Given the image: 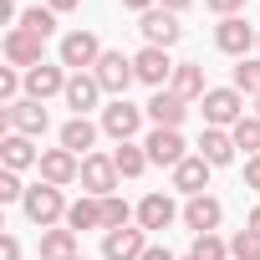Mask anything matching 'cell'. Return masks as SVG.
I'll list each match as a JSON object with an SVG mask.
<instances>
[{"mask_svg":"<svg viewBox=\"0 0 260 260\" xmlns=\"http://www.w3.org/2000/svg\"><path fill=\"white\" fill-rule=\"evenodd\" d=\"M138 127H143V107H133L127 97H112L102 107V133L117 138V143H133L138 138Z\"/></svg>","mask_w":260,"mask_h":260,"instance_id":"4","label":"cell"},{"mask_svg":"<svg viewBox=\"0 0 260 260\" xmlns=\"http://www.w3.org/2000/svg\"><path fill=\"white\" fill-rule=\"evenodd\" d=\"M6 61H11V67H26V72L41 67V36L11 26V31H6Z\"/></svg>","mask_w":260,"mask_h":260,"instance_id":"17","label":"cell"},{"mask_svg":"<svg viewBox=\"0 0 260 260\" xmlns=\"http://www.w3.org/2000/svg\"><path fill=\"white\" fill-rule=\"evenodd\" d=\"M245 230H255V235H260V204L250 209V219H245Z\"/></svg>","mask_w":260,"mask_h":260,"instance_id":"43","label":"cell"},{"mask_svg":"<svg viewBox=\"0 0 260 260\" xmlns=\"http://www.w3.org/2000/svg\"><path fill=\"white\" fill-rule=\"evenodd\" d=\"M235 92H245V97H260V56H245V61L235 67Z\"/></svg>","mask_w":260,"mask_h":260,"instance_id":"30","label":"cell"},{"mask_svg":"<svg viewBox=\"0 0 260 260\" xmlns=\"http://www.w3.org/2000/svg\"><path fill=\"white\" fill-rule=\"evenodd\" d=\"M67 230H77V235H82V230H102V199H92V194L77 199V204L67 209Z\"/></svg>","mask_w":260,"mask_h":260,"instance_id":"26","label":"cell"},{"mask_svg":"<svg viewBox=\"0 0 260 260\" xmlns=\"http://www.w3.org/2000/svg\"><path fill=\"white\" fill-rule=\"evenodd\" d=\"M245 189H255V194H260V153H255V158H245Z\"/></svg>","mask_w":260,"mask_h":260,"instance_id":"37","label":"cell"},{"mask_svg":"<svg viewBox=\"0 0 260 260\" xmlns=\"http://www.w3.org/2000/svg\"><path fill=\"white\" fill-rule=\"evenodd\" d=\"M122 6H127V11H138V16H143V11H153V6H158V0H122Z\"/></svg>","mask_w":260,"mask_h":260,"instance_id":"40","label":"cell"},{"mask_svg":"<svg viewBox=\"0 0 260 260\" xmlns=\"http://www.w3.org/2000/svg\"><path fill=\"white\" fill-rule=\"evenodd\" d=\"M16 199H26V189H21V174H0V204H16Z\"/></svg>","mask_w":260,"mask_h":260,"instance_id":"35","label":"cell"},{"mask_svg":"<svg viewBox=\"0 0 260 260\" xmlns=\"http://www.w3.org/2000/svg\"><path fill=\"white\" fill-rule=\"evenodd\" d=\"M143 148H148V164H164V169H179V164L189 158L179 127H153V133L143 138Z\"/></svg>","mask_w":260,"mask_h":260,"instance_id":"13","label":"cell"},{"mask_svg":"<svg viewBox=\"0 0 260 260\" xmlns=\"http://www.w3.org/2000/svg\"><path fill=\"white\" fill-rule=\"evenodd\" d=\"M127 219H133V209H127V199L107 194V199H102V230H127Z\"/></svg>","mask_w":260,"mask_h":260,"instance_id":"31","label":"cell"},{"mask_svg":"<svg viewBox=\"0 0 260 260\" xmlns=\"http://www.w3.org/2000/svg\"><path fill=\"white\" fill-rule=\"evenodd\" d=\"M204 6H209V11L224 21V16H240V6H245V0H204Z\"/></svg>","mask_w":260,"mask_h":260,"instance_id":"36","label":"cell"},{"mask_svg":"<svg viewBox=\"0 0 260 260\" xmlns=\"http://www.w3.org/2000/svg\"><path fill=\"white\" fill-rule=\"evenodd\" d=\"M219 219H224V204H219V199H209V194H194V199L184 204V224H189L194 235H214V230H219Z\"/></svg>","mask_w":260,"mask_h":260,"instance_id":"16","label":"cell"},{"mask_svg":"<svg viewBox=\"0 0 260 260\" xmlns=\"http://www.w3.org/2000/svg\"><path fill=\"white\" fill-rule=\"evenodd\" d=\"M143 112L153 117V127H179V122L189 117V102H184L179 92H169V87H164V92H153V97H148V107H143Z\"/></svg>","mask_w":260,"mask_h":260,"instance_id":"18","label":"cell"},{"mask_svg":"<svg viewBox=\"0 0 260 260\" xmlns=\"http://www.w3.org/2000/svg\"><path fill=\"white\" fill-rule=\"evenodd\" d=\"M46 6H51L56 16H67V11H77V6H82V0H46Z\"/></svg>","mask_w":260,"mask_h":260,"instance_id":"39","label":"cell"},{"mask_svg":"<svg viewBox=\"0 0 260 260\" xmlns=\"http://www.w3.org/2000/svg\"><path fill=\"white\" fill-rule=\"evenodd\" d=\"M230 260H260V235L255 230H240L230 240Z\"/></svg>","mask_w":260,"mask_h":260,"instance_id":"33","label":"cell"},{"mask_svg":"<svg viewBox=\"0 0 260 260\" xmlns=\"http://www.w3.org/2000/svg\"><path fill=\"white\" fill-rule=\"evenodd\" d=\"M92 77H97V82H102V92H112V97H127V87L138 82L133 56H122V51H102V61L92 67Z\"/></svg>","mask_w":260,"mask_h":260,"instance_id":"6","label":"cell"},{"mask_svg":"<svg viewBox=\"0 0 260 260\" xmlns=\"http://www.w3.org/2000/svg\"><path fill=\"white\" fill-rule=\"evenodd\" d=\"M92 143H97V127L87 122V117H72V122H61V148L67 153H92Z\"/></svg>","mask_w":260,"mask_h":260,"instance_id":"24","label":"cell"},{"mask_svg":"<svg viewBox=\"0 0 260 260\" xmlns=\"http://www.w3.org/2000/svg\"><path fill=\"white\" fill-rule=\"evenodd\" d=\"M148 250V230H107L102 235V260H143Z\"/></svg>","mask_w":260,"mask_h":260,"instance_id":"12","label":"cell"},{"mask_svg":"<svg viewBox=\"0 0 260 260\" xmlns=\"http://www.w3.org/2000/svg\"><path fill=\"white\" fill-rule=\"evenodd\" d=\"M56 61L72 67V72H92V67L102 61V41H97L92 31H67L61 46H56Z\"/></svg>","mask_w":260,"mask_h":260,"instance_id":"2","label":"cell"},{"mask_svg":"<svg viewBox=\"0 0 260 260\" xmlns=\"http://www.w3.org/2000/svg\"><path fill=\"white\" fill-rule=\"evenodd\" d=\"M255 117H260V97H255Z\"/></svg>","mask_w":260,"mask_h":260,"instance_id":"44","label":"cell"},{"mask_svg":"<svg viewBox=\"0 0 260 260\" xmlns=\"http://www.w3.org/2000/svg\"><path fill=\"white\" fill-rule=\"evenodd\" d=\"M174 219H179V209H174L169 194H143V204H138V230H169Z\"/></svg>","mask_w":260,"mask_h":260,"instance_id":"23","label":"cell"},{"mask_svg":"<svg viewBox=\"0 0 260 260\" xmlns=\"http://www.w3.org/2000/svg\"><path fill=\"white\" fill-rule=\"evenodd\" d=\"M21 209H26V219L31 224H41V230H56L61 219H67V199H61V189L56 184H36V189H26V199H21Z\"/></svg>","mask_w":260,"mask_h":260,"instance_id":"1","label":"cell"},{"mask_svg":"<svg viewBox=\"0 0 260 260\" xmlns=\"http://www.w3.org/2000/svg\"><path fill=\"white\" fill-rule=\"evenodd\" d=\"M174 67H179V61H169V51H164V46H143V51L133 56L138 82H143V87H153V92H164V87L174 82Z\"/></svg>","mask_w":260,"mask_h":260,"instance_id":"7","label":"cell"},{"mask_svg":"<svg viewBox=\"0 0 260 260\" xmlns=\"http://www.w3.org/2000/svg\"><path fill=\"white\" fill-rule=\"evenodd\" d=\"M184 260H199V255H184Z\"/></svg>","mask_w":260,"mask_h":260,"instance_id":"45","label":"cell"},{"mask_svg":"<svg viewBox=\"0 0 260 260\" xmlns=\"http://www.w3.org/2000/svg\"><path fill=\"white\" fill-rule=\"evenodd\" d=\"M209 174H214V164H204L199 153H189V158L174 169V189L194 199V194H204V189H209Z\"/></svg>","mask_w":260,"mask_h":260,"instance_id":"20","label":"cell"},{"mask_svg":"<svg viewBox=\"0 0 260 260\" xmlns=\"http://www.w3.org/2000/svg\"><path fill=\"white\" fill-rule=\"evenodd\" d=\"M77 260H87V255H77Z\"/></svg>","mask_w":260,"mask_h":260,"instance_id":"46","label":"cell"},{"mask_svg":"<svg viewBox=\"0 0 260 260\" xmlns=\"http://www.w3.org/2000/svg\"><path fill=\"white\" fill-rule=\"evenodd\" d=\"M0 260H21V240H16V235L0 240Z\"/></svg>","mask_w":260,"mask_h":260,"instance_id":"38","label":"cell"},{"mask_svg":"<svg viewBox=\"0 0 260 260\" xmlns=\"http://www.w3.org/2000/svg\"><path fill=\"white\" fill-rule=\"evenodd\" d=\"M21 87H26V77H21L16 67H0V97H6V107L21 102Z\"/></svg>","mask_w":260,"mask_h":260,"instance_id":"34","label":"cell"},{"mask_svg":"<svg viewBox=\"0 0 260 260\" xmlns=\"http://www.w3.org/2000/svg\"><path fill=\"white\" fill-rule=\"evenodd\" d=\"M143 260H174V255H169V250H158V245H148V250H143Z\"/></svg>","mask_w":260,"mask_h":260,"instance_id":"42","label":"cell"},{"mask_svg":"<svg viewBox=\"0 0 260 260\" xmlns=\"http://www.w3.org/2000/svg\"><path fill=\"white\" fill-rule=\"evenodd\" d=\"M214 46H219L224 56H240V61H245V51H250V46H260V36L250 31V21H240V16H224V21L214 26Z\"/></svg>","mask_w":260,"mask_h":260,"instance_id":"10","label":"cell"},{"mask_svg":"<svg viewBox=\"0 0 260 260\" xmlns=\"http://www.w3.org/2000/svg\"><path fill=\"white\" fill-rule=\"evenodd\" d=\"M0 158H6L11 174H21V169H36V164H41V148H36L26 133H6V143H0Z\"/></svg>","mask_w":260,"mask_h":260,"instance_id":"21","label":"cell"},{"mask_svg":"<svg viewBox=\"0 0 260 260\" xmlns=\"http://www.w3.org/2000/svg\"><path fill=\"white\" fill-rule=\"evenodd\" d=\"M67 77H72V72H67L61 61H56V67H51V61H41V67H31V72H26V97H36V102L61 97V92H67Z\"/></svg>","mask_w":260,"mask_h":260,"instance_id":"14","label":"cell"},{"mask_svg":"<svg viewBox=\"0 0 260 260\" xmlns=\"http://www.w3.org/2000/svg\"><path fill=\"white\" fill-rule=\"evenodd\" d=\"M67 107H72V117H87L92 107H97V97H102V82L92 77V72H72L67 77Z\"/></svg>","mask_w":260,"mask_h":260,"instance_id":"15","label":"cell"},{"mask_svg":"<svg viewBox=\"0 0 260 260\" xmlns=\"http://www.w3.org/2000/svg\"><path fill=\"white\" fill-rule=\"evenodd\" d=\"M112 164H117L122 179H138V174L148 169V148H143V143H117V148H112Z\"/></svg>","mask_w":260,"mask_h":260,"instance_id":"27","label":"cell"},{"mask_svg":"<svg viewBox=\"0 0 260 260\" xmlns=\"http://www.w3.org/2000/svg\"><path fill=\"white\" fill-rule=\"evenodd\" d=\"M0 122H6V133H26V138H41L46 133V102H36V97H21V102H11L6 112H0Z\"/></svg>","mask_w":260,"mask_h":260,"instance_id":"5","label":"cell"},{"mask_svg":"<svg viewBox=\"0 0 260 260\" xmlns=\"http://www.w3.org/2000/svg\"><path fill=\"white\" fill-rule=\"evenodd\" d=\"M21 31H31V36L46 41V36L56 31V11H51V6H31V11H21Z\"/></svg>","mask_w":260,"mask_h":260,"instance_id":"28","label":"cell"},{"mask_svg":"<svg viewBox=\"0 0 260 260\" xmlns=\"http://www.w3.org/2000/svg\"><path fill=\"white\" fill-rule=\"evenodd\" d=\"M230 138H235V148H245L250 158L260 153V117H240L235 127H230Z\"/></svg>","mask_w":260,"mask_h":260,"instance_id":"29","label":"cell"},{"mask_svg":"<svg viewBox=\"0 0 260 260\" xmlns=\"http://www.w3.org/2000/svg\"><path fill=\"white\" fill-rule=\"evenodd\" d=\"M41 184H56V189H67L72 179H82V158L77 153H67V148H41Z\"/></svg>","mask_w":260,"mask_h":260,"instance_id":"11","label":"cell"},{"mask_svg":"<svg viewBox=\"0 0 260 260\" xmlns=\"http://www.w3.org/2000/svg\"><path fill=\"white\" fill-rule=\"evenodd\" d=\"M41 260H77V230H41Z\"/></svg>","mask_w":260,"mask_h":260,"instance_id":"25","label":"cell"},{"mask_svg":"<svg viewBox=\"0 0 260 260\" xmlns=\"http://www.w3.org/2000/svg\"><path fill=\"white\" fill-rule=\"evenodd\" d=\"M189 255H199V260H230V245L219 235H194V250Z\"/></svg>","mask_w":260,"mask_h":260,"instance_id":"32","label":"cell"},{"mask_svg":"<svg viewBox=\"0 0 260 260\" xmlns=\"http://www.w3.org/2000/svg\"><path fill=\"white\" fill-rule=\"evenodd\" d=\"M235 138H230V127H204L199 133V158L204 164H214V169H224V164H235Z\"/></svg>","mask_w":260,"mask_h":260,"instance_id":"19","label":"cell"},{"mask_svg":"<svg viewBox=\"0 0 260 260\" xmlns=\"http://www.w3.org/2000/svg\"><path fill=\"white\" fill-rule=\"evenodd\" d=\"M158 6H164V11H174V16H179V11H189V6H194V0H158Z\"/></svg>","mask_w":260,"mask_h":260,"instance_id":"41","label":"cell"},{"mask_svg":"<svg viewBox=\"0 0 260 260\" xmlns=\"http://www.w3.org/2000/svg\"><path fill=\"white\" fill-rule=\"evenodd\" d=\"M240 117H245V92H235V87L204 92V127H235Z\"/></svg>","mask_w":260,"mask_h":260,"instance_id":"3","label":"cell"},{"mask_svg":"<svg viewBox=\"0 0 260 260\" xmlns=\"http://www.w3.org/2000/svg\"><path fill=\"white\" fill-rule=\"evenodd\" d=\"M169 92H179L184 102H204V92H209V82H204V67H199V61H179V67H174V82H169Z\"/></svg>","mask_w":260,"mask_h":260,"instance_id":"22","label":"cell"},{"mask_svg":"<svg viewBox=\"0 0 260 260\" xmlns=\"http://www.w3.org/2000/svg\"><path fill=\"white\" fill-rule=\"evenodd\" d=\"M138 31H143V41H148V46H164V51H169V46H174V41L184 36L179 16H174V11H164V6L143 11V16H138Z\"/></svg>","mask_w":260,"mask_h":260,"instance_id":"9","label":"cell"},{"mask_svg":"<svg viewBox=\"0 0 260 260\" xmlns=\"http://www.w3.org/2000/svg\"><path fill=\"white\" fill-rule=\"evenodd\" d=\"M117 164H112V153H87L82 158V189L92 194V199H107L112 189H117Z\"/></svg>","mask_w":260,"mask_h":260,"instance_id":"8","label":"cell"}]
</instances>
